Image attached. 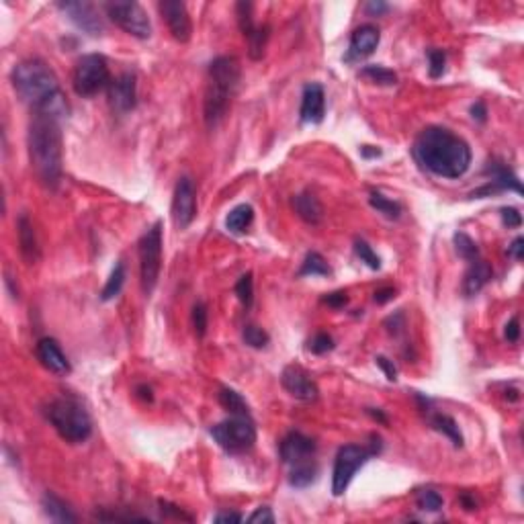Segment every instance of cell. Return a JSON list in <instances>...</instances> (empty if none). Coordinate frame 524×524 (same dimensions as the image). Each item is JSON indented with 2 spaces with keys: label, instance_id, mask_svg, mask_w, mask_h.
Segmentation results:
<instances>
[{
  "label": "cell",
  "instance_id": "cell-49",
  "mask_svg": "<svg viewBox=\"0 0 524 524\" xmlns=\"http://www.w3.org/2000/svg\"><path fill=\"white\" fill-rule=\"evenodd\" d=\"M508 256L523 260L524 258V237H516L510 246H508Z\"/></svg>",
  "mask_w": 524,
  "mask_h": 524
},
{
  "label": "cell",
  "instance_id": "cell-52",
  "mask_svg": "<svg viewBox=\"0 0 524 524\" xmlns=\"http://www.w3.org/2000/svg\"><path fill=\"white\" fill-rule=\"evenodd\" d=\"M485 115H487V109H485V105H483V103H475V105L471 107V117H473V119H477V121H485Z\"/></svg>",
  "mask_w": 524,
  "mask_h": 524
},
{
  "label": "cell",
  "instance_id": "cell-39",
  "mask_svg": "<svg viewBox=\"0 0 524 524\" xmlns=\"http://www.w3.org/2000/svg\"><path fill=\"white\" fill-rule=\"evenodd\" d=\"M447 68V56L443 50H428V74L430 78H440Z\"/></svg>",
  "mask_w": 524,
  "mask_h": 524
},
{
  "label": "cell",
  "instance_id": "cell-34",
  "mask_svg": "<svg viewBox=\"0 0 524 524\" xmlns=\"http://www.w3.org/2000/svg\"><path fill=\"white\" fill-rule=\"evenodd\" d=\"M453 242H455V250H457V254L463 258V260H469V262H473V260H477L479 258V248H477V244L463 232H457L453 235Z\"/></svg>",
  "mask_w": 524,
  "mask_h": 524
},
{
  "label": "cell",
  "instance_id": "cell-40",
  "mask_svg": "<svg viewBox=\"0 0 524 524\" xmlns=\"http://www.w3.org/2000/svg\"><path fill=\"white\" fill-rule=\"evenodd\" d=\"M193 328L199 338H203L207 334V307L201 301L195 303V307H193Z\"/></svg>",
  "mask_w": 524,
  "mask_h": 524
},
{
  "label": "cell",
  "instance_id": "cell-41",
  "mask_svg": "<svg viewBox=\"0 0 524 524\" xmlns=\"http://www.w3.org/2000/svg\"><path fill=\"white\" fill-rule=\"evenodd\" d=\"M332 349H334V340H332L330 334H324V332L316 334V336L307 342V350L313 352V354H326V352H330Z\"/></svg>",
  "mask_w": 524,
  "mask_h": 524
},
{
  "label": "cell",
  "instance_id": "cell-53",
  "mask_svg": "<svg viewBox=\"0 0 524 524\" xmlns=\"http://www.w3.org/2000/svg\"><path fill=\"white\" fill-rule=\"evenodd\" d=\"M360 154H362L365 158H377V156H381V150H377V148L371 150V146H362V148H360Z\"/></svg>",
  "mask_w": 524,
  "mask_h": 524
},
{
  "label": "cell",
  "instance_id": "cell-10",
  "mask_svg": "<svg viewBox=\"0 0 524 524\" xmlns=\"http://www.w3.org/2000/svg\"><path fill=\"white\" fill-rule=\"evenodd\" d=\"M105 10H107L109 19L117 27H121L125 33H129L137 39H148L152 35V21L139 2L115 0V2H107Z\"/></svg>",
  "mask_w": 524,
  "mask_h": 524
},
{
  "label": "cell",
  "instance_id": "cell-24",
  "mask_svg": "<svg viewBox=\"0 0 524 524\" xmlns=\"http://www.w3.org/2000/svg\"><path fill=\"white\" fill-rule=\"evenodd\" d=\"M487 173L492 175V184H494L498 191L523 193V184H521L518 176L514 175L506 164H502V162H489Z\"/></svg>",
  "mask_w": 524,
  "mask_h": 524
},
{
  "label": "cell",
  "instance_id": "cell-47",
  "mask_svg": "<svg viewBox=\"0 0 524 524\" xmlns=\"http://www.w3.org/2000/svg\"><path fill=\"white\" fill-rule=\"evenodd\" d=\"M375 360H377V365L383 369V373L387 375V379H389V381H396V379H398V369H396V365H394L389 358H385V356H377Z\"/></svg>",
  "mask_w": 524,
  "mask_h": 524
},
{
  "label": "cell",
  "instance_id": "cell-50",
  "mask_svg": "<svg viewBox=\"0 0 524 524\" xmlns=\"http://www.w3.org/2000/svg\"><path fill=\"white\" fill-rule=\"evenodd\" d=\"M394 297H396V289H394V287H383V289H377V291H375V303L383 305V303L391 301Z\"/></svg>",
  "mask_w": 524,
  "mask_h": 524
},
{
  "label": "cell",
  "instance_id": "cell-20",
  "mask_svg": "<svg viewBox=\"0 0 524 524\" xmlns=\"http://www.w3.org/2000/svg\"><path fill=\"white\" fill-rule=\"evenodd\" d=\"M17 232H19V246H21V254L25 258L27 264H35L41 256V250H39V242H37V235H35V230H33V224L29 220L27 213H23L17 222Z\"/></svg>",
  "mask_w": 524,
  "mask_h": 524
},
{
  "label": "cell",
  "instance_id": "cell-55",
  "mask_svg": "<svg viewBox=\"0 0 524 524\" xmlns=\"http://www.w3.org/2000/svg\"><path fill=\"white\" fill-rule=\"evenodd\" d=\"M367 411H369V414H371V416H373L375 420H379V422H383V424L387 422V418H385V414H383V411H379V409L375 411V409H373V408H369V409H367Z\"/></svg>",
  "mask_w": 524,
  "mask_h": 524
},
{
  "label": "cell",
  "instance_id": "cell-37",
  "mask_svg": "<svg viewBox=\"0 0 524 524\" xmlns=\"http://www.w3.org/2000/svg\"><path fill=\"white\" fill-rule=\"evenodd\" d=\"M235 295L242 301L244 307H250L254 301V281H252V273H246L237 279L235 283Z\"/></svg>",
  "mask_w": 524,
  "mask_h": 524
},
{
  "label": "cell",
  "instance_id": "cell-28",
  "mask_svg": "<svg viewBox=\"0 0 524 524\" xmlns=\"http://www.w3.org/2000/svg\"><path fill=\"white\" fill-rule=\"evenodd\" d=\"M430 424H432L438 432L447 434V436L453 440L455 447H463V434H461V430H459V424H457L451 416H447V414H434V416L430 418Z\"/></svg>",
  "mask_w": 524,
  "mask_h": 524
},
{
  "label": "cell",
  "instance_id": "cell-17",
  "mask_svg": "<svg viewBox=\"0 0 524 524\" xmlns=\"http://www.w3.org/2000/svg\"><path fill=\"white\" fill-rule=\"evenodd\" d=\"M326 115V93L322 84H307L301 95V123H322Z\"/></svg>",
  "mask_w": 524,
  "mask_h": 524
},
{
  "label": "cell",
  "instance_id": "cell-13",
  "mask_svg": "<svg viewBox=\"0 0 524 524\" xmlns=\"http://www.w3.org/2000/svg\"><path fill=\"white\" fill-rule=\"evenodd\" d=\"M281 383H283L285 391L299 402L311 404L320 398V389H318L316 381L297 365L285 367V371L281 375Z\"/></svg>",
  "mask_w": 524,
  "mask_h": 524
},
{
  "label": "cell",
  "instance_id": "cell-36",
  "mask_svg": "<svg viewBox=\"0 0 524 524\" xmlns=\"http://www.w3.org/2000/svg\"><path fill=\"white\" fill-rule=\"evenodd\" d=\"M416 504H418V508L424 510V512H438V510L443 508V498H440V494L434 492V489H422V492H418V496H416Z\"/></svg>",
  "mask_w": 524,
  "mask_h": 524
},
{
  "label": "cell",
  "instance_id": "cell-31",
  "mask_svg": "<svg viewBox=\"0 0 524 524\" xmlns=\"http://www.w3.org/2000/svg\"><path fill=\"white\" fill-rule=\"evenodd\" d=\"M217 400H220V404L228 409L230 414H233V416L250 414L246 400H244L237 391L230 389V387H222V389H220V394H217Z\"/></svg>",
  "mask_w": 524,
  "mask_h": 524
},
{
  "label": "cell",
  "instance_id": "cell-46",
  "mask_svg": "<svg viewBox=\"0 0 524 524\" xmlns=\"http://www.w3.org/2000/svg\"><path fill=\"white\" fill-rule=\"evenodd\" d=\"M504 336H506L508 342H518V338H521V322H518V318H512V320L506 324Z\"/></svg>",
  "mask_w": 524,
  "mask_h": 524
},
{
  "label": "cell",
  "instance_id": "cell-19",
  "mask_svg": "<svg viewBox=\"0 0 524 524\" xmlns=\"http://www.w3.org/2000/svg\"><path fill=\"white\" fill-rule=\"evenodd\" d=\"M35 352H37L39 362H41L50 373L68 375V373L72 371V365H70L68 356L59 349L58 340H54V338H41V340L37 342V347H35Z\"/></svg>",
  "mask_w": 524,
  "mask_h": 524
},
{
  "label": "cell",
  "instance_id": "cell-26",
  "mask_svg": "<svg viewBox=\"0 0 524 524\" xmlns=\"http://www.w3.org/2000/svg\"><path fill=\"white\" fill-rule=\"evenodd\" d=\"M358 76L371 84H379V86H396L398 84V74L389 68H383V66H377V64H371V66H365Z\"/></svg>",
  "mask_w": 524,
  "mask_h": 524
},
{
  "label": "cell",
  "instance_id": "cell-8",
  "mask_svg": "<svg viewBox=\"0 0 524 524\" xmlns=\"http://www.w3.org/2000/svg\"><path fill=\"white\" fill-rule=\"evenodd\" d=\"M162 269V224L156 222L139 240V277L146 295L156 289Z\"/></svg>",
  "mask_w": 524,
  "mask_h": 524
},
{
  "label": "cell",
  "instance_id": "cell-6",
  "mask_svg": "<svg viewBox=\"0 0 524 524\" xmlns=\"http://www.w3.org/2000/svg\"><path fill=\"white\" fill-rule=\"evenodd\" d=\"M379 438H373L369 447L362 445H345L334 459V471H332V494L342 496L349 489L350 481L354 479L356 471L365 465L373 455L379 453Z\"/></svg>",
  "mask_w": 524,
  "mask_h": 524
},
{
  "label": "cell",
  "instance_id": "cell-21",
  "mask_svg": "<svg viewBox=\"0 0 524 524\" xmlns=\"http://www.w3.org/2000/svg\"><path fill=\"white\" fill-rule=\"evenodd\" d=\"M293 209L295 213L309 226H318L324 220V207L320 199L311 193H299L293 197Z\"/></svg>",
  "mask_w": 524,
  "mask_h": 524
},
{
  "label": "cell",
  "instance_id": "cell-3",
  "mask_svg": "<svg viewBox=\"0 0 524 524\" xmlns=\"http://www.w3.org/2000/svg\"><path fill=\"white\" fill-rule=\"evenodd\" d=\"M27 146L37 180L50 191L58 188L64 168V142L58 117L35 113L29 123Z\"/></svg>",
  "mask_w": 524,
  "mask_h": 524
},
{
  "label": "cell",
  "instance_id": "cell-42",
  "mask_svg": "<svg viewBox=\"0 0 524 524\" xmlns=\"http://www.w3.org/2000/svg\"><path fill=\"white\" fill-rule=\"evenodd\" d=\"M158 504H160V512H162V516H164V518H176V521H193L188 514H184V512H182L178 506L171 504V502H164V500H160Z\"/></svg>",
  "mask_w": 524,
  "mask_h": 524
},
{
  "label": "cell",
  "instance_id": "cell-44",
  "mask_svg": "<svg viewBox=\"0 0 524 524\" xmlns=\"http://www.w3.org/2000/svg\"><path fill=\"white\" fill-rule=\"evenodd\" d=\"M248 523L252 524H273L275 523V514L271 512V508L269 506H262V508H258L250 518H248Z\"/></svg>",
  "mask_w": 524,
  "mask_h": 524
},
{
  "label": "cell",
  "instance_id": "cell-38",
  "mask_svg": "<svg viewBox=\"0 0 524 524\" xmlns=\"http://www.w3.org/2000/svg\"><path fill=\"white\" fill-rule=\"evenodd\" d=\"M354 252H356V256L360 258V262H365L369 269H373V271H379V269H381L379 256L373 252V248H371L365 240H356V242H354Z\"/></svg>",
  "mask_w": 524,
  "mask_h": 524
},
{
  "label": "cell",
  "instance_id": "cell-14",
  "mask_svg": "<svg viewBox=\"0 0 524 524\" xmlns=\"http://www.w3.org/2000/svg\"><path fill=\"white\" fill-rule=\"evenodd\" d=\"M109 88V105L115 113H129L137 105V84L135 76L131 72L119 74L115 80H111Z\"/></svg>",
  "mask_w": 524,
  "mask_h": 524
},
{
  "label": "cell",
  "instance_id": "cell-11",
  "mask_svg": "<svg viewBox=\"0 0 524 524\" xmlns=\"http://www.w3.org/2000/svg\"><path fill=\"white\" fill-rule=\"evenodd\" d=\"M58 8L84 33L88 35H101L105 31V21L99 12V8L90 2H59Z\"/></svg>",
  "mask_w": 524,
  "mask_h": 524
},
{
  "label": "cell",
  "instance_id": "cell-23",
  "mask_svg": "<svg viewBox=\"0 0 524 524\" xmlns=\"http://www.w3.org/2000/svg\"><path fill=\"white\" fill-rule=\"evenodd\" d=\"M41 506H43L46 516L50 521H54V523H76L78 521V516L72 512V508L61 498H58L56 494H52V492H48L41 498Z\"/></svg>",
  "mask_w": 524,
  "mask_h": 524
},
{
  "label": "cell",
  "instance_id": "cell-18",
  "mask_svg": "<svg viewBox=\"0 0 524 524\" xmlns=\"http://www.w3.org/2000/svg\"><path fill=\"white\" fill-rule=\"evenodd\" d=\"M379 41H381V33L375 25H360L358 29H354L350 37L347 61L369 58L379 48Z\"/></svg>",
  "mask_w": 524,
  "mask_h": 524
},
{
  "label": "cell",
  "instance_id": "cell-9",
  "mask_svg": "<svg viewBox=\"0 0 524 524\" xmlns=\"http://www.w3.org/2000/svg\"><path fill=\"white\" fill-rule=\"evenodd\" d=\"M72 84L76 95L80 97H95L105 86L111 84V72L105 56L101 54H86L78 59L72 76Z\"/></svg>",
  "mask_w": 524,
  "mask_h": 524
},
{
  "label": "cell",
  "instance_id": "cell-16",
  "mask_svg": "<svg viewBox=\"0 0 524 524\" xmlns=\"http://www.w3.org/2000/svg\"><path fill=\"white\" fill-rule=\"evenodd\" d=\"M279 453H281V459L283 463L287 465H297V463H303V461H309L316 453V443L301 434V432H289L283 440H281V447H279Z\"/></svg>",
  "mask_w": 524,
  "mask_h": 524
},
{
  "label": "cell",
  "instance_id": "cell-43",
  "mask_svg": "<svg viewBox=\"0 0 524 524\" xmlns=\"http://www.w3.org/2000/svg\"><path fill=\"white\" fill-rule=\"evenodd\" d=\"M502 222L508 226V228H521L523 226V215L518 209L514 207H504L502 209Z\"/></svg>",
  "mask_w": 524,
  "mask_h": 524
},
{
  "label": "cell",
  "instance_id": "cell-27",
  "mask_svg": "<svg viewBox=\"0 0 524 524\" xmlns=\"http://www.w3.org/2000/svg\"><path fill=\"white\" fill-rule=\"evenodd\" d=\"M318 477V465L316 461H303V463H297V465L291 467V473H289V485L291 487H307L316 481Z\"/></svg>",
  "mask_w": 524,
  "mask_h": 524
},
{
  "label": "cell",
  "instance_id": "cell-35",
  "mask_svg": "<svg viewBox=\"0 0 524 524\" xmlns=\"http://www.w3.org/2000/svg\"><path fill=\"white\" fill-rule=\"evenodd\" d=\"M242 340H244L250 349H258V350L264 349V347L271 342L269 334H266L262 328L254 326V324L244 326V330H242Z\"/></svg>",
  "mask_w": 524,
  "mask_h": 524
},
{
  "label": "cell",
  "instance_id": "cell-15",
  "mask_svg": "<svg viewBox=\"0 0 524 524\" xmlns=\"http://www.w3.org/2000/svg\"><path fill=\"white\" fill-rule=\"evenodd\" d=\"M173 37L180 43H186L193 35V23H191V17H188V10H186V4L180 2V0H162L158 4Z\"/></svg>",
  "mask_w": 524,
  "mask_h": 524
},
{
  "label": "cell",
  "instance_id": "cell-51",
  "mask_svg": "<svg viewBox=\"0 0 524 524\" xmlns=\"http://www.w3.org/2000/svg\"><path fill=\"white\" fill-rule=\"evenodd\" d=\"M244 516L242 514H235V512H220L215 516V523H242Z\"/></svg>",
  "mask_w": 524,
  "mask_h": 524
},
{
  "label": "cell",
  "instance_id": "cell-1",
  "mask_svg": "<svg viewBox=\"0 0 524 524\" xmlns=\"http://www.w3.org/2000/svg\"><path fill=\"white\" fill-rule=\"evenodd\" d=\"M414 158L432 175L461 178L471 166V148L445 127H426L414 142Z\"/></svg>",
  "mask_w": 524,
  "mask_h": 524
},
{
  "label": "cell",
  "instance_id": "cell-12",
  "mask_svg": "<svg viewBox=\"0 0 524 524\" xmlns=\"http://www.w3.org/2000/svg\"><path fill=\"white\" fill-rule=\"evenodd\" d=\"M197 215V193L195 184L188 176L178 178L175 186V197H173V220L175 224L184 230L193 224Z\"/></svg>",
  "mask_w": 524,
  "mask_h": 524
},
{
  "label": "cell",
  "instance_id": "cell-25",
  "mask_svg": "<svg viewBox=\"0 0 524 524\" xmlns=\"http://www.w3.org/2000/svg\"><path fill=\"white\" fill-rule=\"evenodd\" d=\"M252 222H254V209H252V205L242 203V205L233 207L232 211L228 213L226 228H228V232L232 233H244L250 228Z\"/></svg>",
  "mask_w": 524,
  "mask_h": 524
},
{
  "label": "cell",
  "instance_id": "cell-22",
  "mask_svg": "<svg viewBox=\"0 0 524 524\" xmlns=\"http://www.w3.org/2000/svg\"><path fill=\"white\" fill-rule=\"evenodd\" d=\"M492 275H494V271H492V266L485 260H481V258L473 260L471 266H469V271L465 273V279H463V293H465L467 297L477 295L489 283Z\"/></svg>",
  "mask_w": 524,
  "mask_h": 524
},
{
  "label": "cell",
  "instance_id": "cell-7",
  "mask_svg": "<svg viewBox=\"0 0 524 524\" xmlns=\"http://www.w3.org/2000/svg\"><path fill=\"white\" fill-rule=\"evenodd\" d=\"M215 443L228 453H246L256 443V426L250 414L233 416L211 428Z\"/></svg>",
  "mask_w": 524,
  "mask_h": 524
},
{
  "label": "cell",
  "instance_id": "cell-45",
  "mask_svg": "<svg viewBox=\"0 0 524 524\" xmlns=\"http://www.w3.org/2000/svg\"><path fill=\"white\" fill-rule=\"evenodd\" d=\"M365 10H367L369 17H381V14H385L389 10V4L381 2V0H371V2L365 4Z\"/></svg>",
  "mask_w": 524,
  "mask_h": 524
},
{
  "label": "cell",
  "instance_id": "cell-30",
  "mask_svg": "<svg viewBox=\"0 0 524 524\" xmlns=\"http://www.w3.org/2000/svg\"><path fill=\"white\" fill-rule=\"evenodd\" d=\"M328 275H332V271L320 252H309L299 269V277H328Z\"/></svg>",
  "mask_w": 524,
  "mask_h": 524
},
{
  "label": "cell",
  "instance_id": "cell-54",
  "mask_svg": "<svg viewBox=\"0 0 524 524\" xmlns=\"http://www.w3.org/2000/svg\"><path fill=\"white\" fill-rule=\"evenodd\" d=\"M137 394H139V398H144V400H148V402H152V400H154L152 389H150V387H146V385H139V387H137Z\"/></svg>",
  "mask_w": 524,
  "mask_h": 524
},
{
  "label": "cell",
  "instance_id": "cell-33",
  "mask_svg": "<svg viewBox=\"0 0 524 524\" xmlns=\"http://www.w3.org/2000/svg\"><path fill=\"white\" fill-rule=\"evenodd\" d=\"M123 283H125V264H123V262H117L115 269L111 271V277H109L107 285L103 287L101 299H103V301L115 299L117 295L121 293V289H123Z\"/></svg>",
  "mask_w": 524,
  "mask_h": 524
},
{
  "label": "cell",
  "instance_id": "cell-5",
  "mask_svg": "<svg viewBox=\"0 0 524 524\" xmlns=\"http://www.w3.org/2000/svg\"><path fill=\"white\" fill-rule=\"evenodd\" d=\"M48 420L59 436L70 445H80L93 434V420L84 406L74 398H58L48 406Z\"/></svg>",
  "mask_w": 524,
  "mask_h": 524
},
{
  "label": "cell",
  "instance_id": "cell-29",
  "mask_svg": "<svg viewBox=\"0 0 524 524\" xmlns=\"http://www.w3.org/2000/svg\"><path fill=\"white\" fill-rule=\"evenodd\" d=\"M269 35H271V29L266 25H256L248 35V54L252 59H260L264 56V50H266V41H269Z\"/></svg>",
  "mask_w": 524,
  "mask_h": 524
},
{
  "label": "cell",
  "instance_id": "cell-2",
  "mask_svg": "<svg viewBox=\"0 0 524 524\" xmlns=\"http://www.w3.org/2000/svg\"><path fill=\"white\" fill-rule=\"evenodd\" d=\"M10 82L19 99L29 105L33 113H46L58 119L68 113L58 76L43 59L29 58L19 61L12 68Z\"/></svg>",
  "mask_w": 524,
  "mask_h": 524
},
{
  "label": "cell",
  "instance_id": "cell-32",
  "mask_svg": "<svg viewBox=\"0 0 524 524\" xmlns=\"http://www.w3.org/2000/svg\"><path fill=\"white\" fill-rule=\"evenodd\" d=\"M369 203H371L373 209H377L379 213H383L389 220H400V215H402V205L396 203V201H391V199H387L381 193H371Z\"/></svg>",
  "mask_w": 524,
  "mask_h": 524
},
{
  "label": "cell",
  "instance_id": "cell-4",
  "mask_svg": "<svg viewBox=\"0 0 524 524\" xmlns=\"http://www.w3.org/2000/svg\"><path fill=\"white\" fill-rule=\"evenodd\" d=\"M242 68L233 56H220L209 64L205 88V123L209 129L217 127L226 117L240 86Z\"/></svg>",
  "mask_w": 524,
  "mask_h": 524
},
{
  "label": "cell",
  "instance_id": "cell-48",
  "mask_svg": "<svg viewBox=\"0 0 524 524\" xmlns=\"http://www.w3.org/2000/svg\"><path fill=\"white\" fill-rule=\"evenodd\" d=\"M347 301H349V297L345 291L330 293L328 297H324V303H328L330 307H342V305H347Z\"/></svg>",
  "mask_w": 524,
  "mask_h": 524
}]
</instances>
